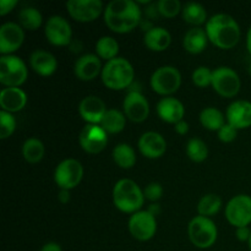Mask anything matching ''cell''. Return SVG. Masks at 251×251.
I'll return each mask as SVG.
<instances>
[{
    "label": "cell",
    "mask_w": 251,
    "mask_h": 251,
    "mask_svg": "<svg viewBox=\"0 0 251 251\" xmlns=\"http://www.w3.org/2000/svg\"><path fill=\"white\" fill-rule=\"evenodd\" d=\"M103 15L105 25L117 33L132 31L141 22V9L134 0H112Z\"/></svg>",
    "instance_id": "1"
},
{
    "label": "cell",
    "mask_w": 251,
    "mask_h": 251,
    "mask_svg": "<svg viewBox=\"0 0 251 251\" xmlns=\"http://www.w3.org/2000/svg\"><path fill=\"white\" fill-rule=\"evenodd\" d=\"M206 34L208 41L222 49H230L240 39V27L234 17L227 14H216L206 22Z\"/></svg>",
    "instance_id": "2"
},
{
    "label": "cell",
    "mask_w": 251,
    "mask_h": 251,
    "mask_svg": "<svg viewBox=\"0 0 251 251\" xmlns=\"http://www.w3.org/2000/svg\"><path fill=\"white\" fill-rule=\"evenodd\" d=\"M113 202L122 212H139L145 202L144 190L131 179H120L113 189Z\"/></svg>",
    "instance_id": "3"
},
{
    "label": "cell",
    "mask_w": 251,
    "mask_h": 251,
    "mask_svg": "<svg viewBox=\"0 0 251 251\" xmlns=\"http://www.w3.org/2000/svg\"><path fill=\"white\" fill-rule=\"evenodd\" d=\"M102 81L110 90H124L134 82L135 71L127 59L117 56L107 61L102 69Z\"/></svg>",
    "instance_id": "4"
},
{
    "label": "cell",
    "mask_w": 251,
    "mask_h": 251,
    "mask_svg": "<svg viewBox=\"0 0 251 251\" xmlns=\"http://www.w3.org/2000/svg\"><path fill=\"white\" fill-rule=\"evenodd\" d=\"M188 234L190 242L200 249H208L217 240L218 230L211 218L196 216L188 226Z\"/></svg>",
    "instance_id": "5"
},
{
    "label": "cell",
    "mask_w": 251,
    "mask_h": 251,
    "mask_svg": "<svg viewBox=\"0 0 251 251\" xmlns=\"http://www.w3.org/2000/svg\"><path fill=\"white\" fill-rule=\"evenodd\" d=\"M28 70L20 56L1 55L0 58V82L6 87H20L26 81Z\"/></svg>",
    "instance_id": "6"
},
{
    "label": "cell",
    "mask_w": 251,
    "mask_h": 251,
    "mask_svg": "<svg viewBox=\"0 0 251 251\" xmlns=\"http://www.w3.org/2000/svg\"><path fill=\"white\" fill-rule=\"evenodd\" d=\"M151 87L154 92L168 97L176 92L181 85V74L176 66H161L151 76Z\"/></svg>",
    "instance_id": "7"
},
{
    "label": "cell",
    "mask_w": 251,
    "mask_h": 251,
    "mask_svg": "<svg viewBox=\"0 0 251 251\" xmlns=\"http://www.w3.org/2000/svg\"><path fill=\"white\" fill-rule=\"evenodd\" d=\"M212 87L222 97H234L239 93L240 82L239 75L228 66H220L212 70Z\"/></svg>",
    "instance_id": "8"
},
{
    "label": "cell",
    "mask_w": 251,
    "mask_h": 251,
    "mask_svg": "<svg viewBox=\"0 0 251 251\" xmlns=\"http://www.w3.org/2000/svg\"><path fill=\"white\" fill-rule=\"evenodd\" d=\"M83 176V167L77 159L68 158L61 161L54 172V180L60 189L71 190L80 184Z\"/></svg>",
    "instance_id": "9"
},
{
    "label": "cell",
    "mask_w": 251,
    "mask_h": 251,
    "mask_svg": "<svg viewBox=\"0 0 251 251\" xmlns=\"http://www.w3.org/2000/svg\"><path fill=\"white\" fill-rule=\"evenodd\" d=\"M226 218L235 228L248 227L251 223V196L239 194L226 206Z\"/></svg>",
    "instance_id": "10"
},
{
    "label": "cell",
    "mask_w": 251,
    "mask_h": 251,
    "mask_svg": "<svg viewBox=\"0 0 251 251\" xmlns=\"http://www.w3.org/2000/svg\"><path fill=\"white\" fill-rule=\"evenodd\" d=\"M130 233L135 239L140 242H147L152 239L156 234L157 222L156 217L152 216L149 211H139L130 216L127 223Z\"/></svg>",
    "instance_id": "11"
},
{
    "label": "cell",
    "mask_w": 251,
    "mask_h": 251,
    "mask_svg": "<svg viewBox=\"0 0 251 251\" xmlns=\"http://www.w3.org/2000/svg\"><path fill=\"white\" fill-rule=\"evenodd\" d=\"M44 33L49 43L54 46H68L71 42L73 29L68 20L59 15L50 16L46 22Z\"/></svg>",
    "instance_id": "12"
},
{
    "label": "cell",
    "mask_w": 251,
    "mask_h": 251,
    "mask_svg": "<svg viewBox=\"0 0 251 251\" xmlns=\"http://www.w3.org/2000/svg\"><path fill=\"white\" fill-rule=\"evenodd\" d=\"M66 9L73 19L80 22L95 21L104 11L100 0H69Z\"/></svg>",
    "instance_id": "13"
},
{
    "label": "cell",
    "mask_w": 251,
    "mask_h": 251,
    "mask_svg": "<svg viewBox=\"0 0 251 251\" xmlns=\"http://www.w3.org/2000/svg\"><path fill=\"white\" fill-rule=\"evenodd\" d=\"M81 147L88 153H100L108 144V134L100 125L87 124L78 136Z\"/></svg>",
    "instance_id": "14"
},
{
    "label": "cell",
    "mask_w": 251,
    "mask_h": 251,
    "mask_svg": "<svg viewBox=\"0 0 251 251\" xmlns=\"http://www.w3.org/2000/svg\"><path fill=\"white\" fill-rule=\"evenodd\" d=\"M25 32L21 25L16 22H5L0 27V53L10 55L22 46Z\"/></svg>",
    "instance_id": "15"
},
{
    "label": "cell",
    "mask_w": 251,
    "mask_h": 251,
    "mask_svg": "<svg viewBox=\"0 0 251 251\" xmlns=\"http://www.w3.org/2000/svg\"><path fill=\"white\" fill-rule=\"evenodd\" d=\"M125 117L135 123H141L150 114V104L141 92H127L123 102Z\"/></svg>",
    "instance_id": "16"
},
{
    "label": "cell",
    "mask_w": 251,
    "mask_h": 251,
    "mask_svg": "<svg viewBox=\"0 0 251 251\" xmlns=\"http://www.w3.org/2000/svg\"><path fill=\"white\" fill-rule=\"evenodd\" d=\"M228 124L235 129H247L251 126V102L245 100H238L230 103L227 108Z\"/></svg>",
    "instance_id": "17"
},
{
    "label": "cell",
    "mask_w": 251,
    "mask_h": 251,
    "mask_svg": "<svg viewBox=\"0 0 251 251\" xmlns=\"http://www.w3.org/2000/svg\"><path fill=\"white\" fill-rule=\"evenodd\" d=\"M107 110L104 102L97 96H87L78 104V113L87 124H100Z\"/></svg>",
    "instance_id": "18"
},
{
    "label": "cell",
    "mask_w": 251,
    "mask_h": 251,
    "mask_svg": "<svg viewBox=\"0 0 251 251\" xmlns=\"http://www.w3.org/2000/svg\"><path fill=\"white\" fill-rule=\"evenodd\" d=\"M139 150L147 158H159L166 152L167 142L158 132L147 131L139 139Z\"/></svg>",
    "instance_id": "19"
},
{
    "label": "cell",
    "mask_w": 251,
    "mask_h": 251,
    "mask_svg": "<svg viewBox=\"0 0 251 251\" xmlns=\"http://www.w3.org/2000/svg\"><path fill=\"white\" fill-rule=\"evenodd\" d=\"M157 114L162 120L171 124H176L180 120H183L184 114H185V108L184 104L176 97L162 98L157 104Z\"/></svg>",
    "instance_id": "20"
},
{
    "label": "cell",
    "mask_w": 251,
    "mask_h": 251,
    "mask_svg": "<svg viewBox=\"0 0 251 251\" xmlns=\"http://www.w3.org/2000/svg\"><path fill=\"white\" fill-rule=\"evenodd\" d=\"M102 64L100 56L96 54H85L76 60L74 71L75 75L82 81H91L102 73Z\"/></svg>",
    "instance_id": "21"
},
{
    "label": "cell",
    "mask_w": 251,
    "mask_h": 251,
    "mask_svg": "<svg viewBox=\"0 0 251 251\" xmlns=\"http://www.w3.org/2000/svg\"><path fill=\"white\" fill-rule=\"evenodd\" d=\"M27 103V95L20 87H5L0 92V105L2 110L15 113L21 110Z\"/></svg>",
    "instance_id": "22"
},
{
    "label": "cell",
    "mask_w": 251,
    "mask_h": 251,
    "mask_svg": "<svg viewBox=\"0 0 251 251\" xmlns=\"http://www.w3.org/2000/svg\"><path fill=\"white\" fill-rule=\"evenodd\" d=\"M29 64H31V68L42 76H50L51 74L55 73L58 68V61L55 56L43 49H37L31 54Z\"/></svg>",
    "instance_id": "23"
},
{
    "label": "cell",
    "mask_w": 251,
    "mask_h": 251,
    "mask_svg": "<svg viewBox=\"0 0 251 251\" xmlns=\"http://www.w3.org/2000/svg\"><path fill=\"white\" fill-rule=\"evenodd\" d=\"M144 42L149 49L153 51L166 50L172 42V36L164 27H156L145 32Z\"/></svg>",
    "instance_id": "24"
},
{
    "label": "cell",
    "mask_w": 251,
    "mask_h": 251,
    "mask_svg": "<svg viewBox=\"0 0 251 251\" xmlns=\"http://www.w3.org/2000/svg\"><path fill=\"white\" fill-rule=\"evenodd\" d=\"M208 37L206 34V31L201 27H194L189 29L186 34L184 36L183 46L189 53L199 54L205 50L207 47Z\"/></svg>",
    "instance_id": "25"
},
{
    "label": "cell",
    "mask_w": 251,
    "mask_h": 251,
    "mask_svg": "<svg viewBox=\"0 0 251 251\" xmlns=\"http://www.w3.org/2000/svg\"><path fill=\"white\" fill-rule=\"evenodd\" d=\"M126 124V117L123 112L118 109H108L100 122V126L107 134H118L123 131Z\"/></svg>",
    "instance_id": "26"
},
{
    "label": "cell",
    "mask_w": 251,
    "mask_h": 251,
    "mask_svg": "<svg viewBox=\"0 0 251 251\" xmlns=\"http://www.w3.org/2000/svg\"><path fill=\"white\" fill-rule=\"evenodd\" d=\"M113 159L120 168H132L136 163L135 150L127 144H119L113 150Z\"/></svg>",
    "instance_id": "27"
},
{
    "label": "cell",
    "mask_w": 251,
    "mask_h": 251,
    "mask_svg": "<svg viewBox=\"0 0 251 251\" xmlns=\"http://www.w3.org/2000/svg\"><path fill=\"white\" fill-rule=\"evenodd\" d=\"M200 123L203 127L212 131H218L226 124L223 113L215 107H207L201 110Z\"/></svg>",
    "instance_id": "28"
},
{
    "label": "cell",
    "mask_w": 251,
    "mask_h": 251,
    "mask_svg": "<svg viewBox=\"0 0 251 251\" xmlns=\"http://www.w3.org/2000/svg\"><path fill=\"white\" fill-rule=\"evenodd\" d=\"M181 15H183L184 21L190 25H195V26H200L207 20V11L199 2H188L184 5Z\"/></svg>",
    "instance_id": "29"
},
{
    "label": "cell",
    "mask_w": 251,
    "mask_h": 251,
    "mask_svg": "<svg viewBox=\"0 0 251 251\" xmlns=\"http://www.w3.org/2000/svg\"><path fill=\"white\" fill-rule=\"evenodd\" d=\"M44 145L37 137H29L24 142L22 146V154H24L25 159L29 163H38L42 161L44 156Z\"/></svg>",
    "instance_id": "30"
},
{
    "label": "cell",
    "mask_w": 251,
    "mask_h": 251,
    "mask_svg": "<svg viewBox=\"0 0 251 251\" xmlns=\"http://www.w3.org/2000/svg\"><path fill=\"white\" fill-rule=\"evenodd\" d=\"M96 51L100 58L109 61L117 58L118 53H119V43L113 37L103 36L96 43Z\"/></svg>",
    "instance_id": "31"
},
{
    "label": "cell",
    "mask_w": 251,
    "mask_h": 251,
    "mask_svg": "<svg viewBox=\"0 0 251 251\" xmlns=\"http://www.w3.org/2000/svg\"><path fill=\"white\" fill-rule=\"evenodd\" d=\"M19 21L21 27L24 28L29 29V31H36L37 28H39L43 21V17H42L41 11L36 7H24V9L20 11L19 14Z\"/></svg>",
    "instance_id": "32"
},
{
    "label": "cell",
    "mask_w": 251,
    "mask_h": 251,
    "mask_svg": "<svg viewBox=\"0 0 251 251\" xmlns=\"http://www.w3.org/2000/svg\"><path fill=\"white\" fill-rule=\"evenodd\" d=\"M222 207V199L216 194H207L199 201L198 212L200 216L208 217L216 215Z\"/></svg>",
    "instance_id": "33"
},
{
    "label": "cell",
    "mask_w": 251,
    "mask_h": 251,
    "mask_svg": "<svg viewBox=\"0 0 251 251\" xmlns=\"http://www.w3.org/2000/svg\"><path fill=\"white\" fill-rule=\"evenodd\" d=\"M186 154L194 162H202L207 158L208 149L207 145L199 137H193L186 144Z\"/></svg>",
    "instance_id": "34"
},
{
    "label": "cell",
    "mask_w": 251,
    "mask_h": 251,
    "mask_svg": "<svg viewBox=\"0 0 251 251\" xmlns=\"http://www.w3.org/2000/svg\"><path fill=\"white\" fill-rule=\"evenodd\" d=\"M15 129H16V120H15L14 115L1 109L0 112V139L5 140L11 136Z\"/></svg>",
    "instance_id": "35"
},
{
    "label": "cell",
    "mask_w": 251,
    "mask_h": 251,
    "mask_svg": "<svg viewBox=\"0 0 251 251\" xmlns=\"http://www.w3.org/2000/svg\"><path fill=\"white\" fill-rule=\"evenodd\" d=\"M157 7L159 15L164 17H174L183 10L179 0H159Z\"/></svg>",
    "instance_id": "36"
},
{
    "label": "cell",
    "mask_w": 251,
    "mask_h": 251,
    "mask_svg": "<svg viewBox=\"0 0 251 251\" xmlns=\"http://www.w3.org/2000/svg\"><path fill=\"white\" fill-rule=\"evenodd\" d=\"M193 82L199 87H206L212 83V71L206 66H199L193 73Z\"/></svg>",
    "instance_id": "37"
},
{
    "label": "cell",
    "mask_w": 251,
    "mask_h": 251,
    "mask_svg": "<svg viewBox=\"0 0 251 251\" xmlns=\"http://www.w3.org/2000/svg\"><path fill=\"white\" fill-rule=\"evenodd\" d=\"M145 199L150 201H158L163 195V188L159 183H150L146 188L144 189Z\"/></svg>",
    "instance_id": "38"
},
{
    "label": "cell",
    "mask_w": 251,
    "mask_h": 251,
    "mask_svg": "<svg viewBox=\"0 0 251 251\" xmlns=\"http://www.w3.org/2000/svg\"><path fill=\"white\" fill-rule=\"evenodd\" d=\"M238 130L230 124H225L220 130H218V137L223 142H232L237 137Z\"/></svg>",
    "instance_id": "39"
},
{
    "label": "cell",
    "mask_w": 251,
    "mask_h": 251,
    "mask_svg": "<svg viewBox=\"0 0 251 251\" xmlns=\"http://www.w3.org/2000/svg\"><path fill=\"white\" fill-rule=\"evenodd\" d=\"M17 5V0H1L0 1V15L4 16L7 12L11 11Z\"/></svg>",
    "instance_id": "40"
},
{
    "label": "cell",
    "mask_w": 251,
    "mask_h": 251,
    "mask_svg": "<svg viewBox=\"0 0 251 251\" xmlns=\"http://www.w3.org/2000/svg\"><path fill=\"white\" fill-rule=\"evenodd\" d=\"M238 240L240 242H249L250 235H251V229L249 227H239L237 228V232H235Z\"/></svg>",
    "instance_id": "41"
},
{
    "label": "cell",
    "mask_w": 251,
    "mask_h": 251,
    "mask_svg": "<svg viewBox=\"0 0 251 251\" xmlns=\"http://www.w3.org/2000/svg\"><path fill=\"white\" fill-rule=\"evenodd\" d=\"M176 131L180 135H185L189 131V124L184 119L180 120L176 124Z\"/></svg>",
    "instance_id": "42"
},
{
    "label": "cell",
    "mask_w": 251,
    "mask_h": 251,
    "mask_svg": "<svg viewBox=\"0 0 251 251\" xmlns=\"http://www.w3.org/2000/svg\"><path fill=\"white\" fill-rule=\"evenodd\" d=\"M41 251H63V250H61V247L58 244V243L49 242L42 247Z\"/></svg>",
    "instance_id": "43"
},
{
    "label": "cell",
    "mask_w": 251,
    "mask_h": 251,
    "mask_svg": "<svg viewBox=\"0 0 251 251\" xmlns=\"http://www.w3.org/2000/svg\"><path fill=\"white\" fill-rule=\"evenodd\" d=\"M58 200L60 201L61 203H68L70 201V193L69 190H65V189H60L58 194Z\"/></svg>",
    "instance_id": "44"
},
{
    "label": "cell",
    "mask_w": 251,
    "mask_h": 251,
    "mask_svg": "<svg viewBox=\"0 0 251 251\" xmlns=\"http://www.w3.org/2000/svg\"><path fill=\"white\" fill-rule=\"evenodd\" d=\"M147 211H149L152 216L156 217V216H158L159 213H161V206H159L158 203H152V205H150V207L147 208Z\"/></svg>",
    "instance_id": "45"
},
{
    "label": "cell",
    "mask_w": 251,
    "mask_h": 251,
    "mask_svg": "<svg viewBox=\"0 0 251 251\" xmlns=\"http://www.w3.org/2000/svg\"><path fill=\"white\" fill-rule=\"evenodd\" d=\"M247 48H248V51H249L251 55V26L250 28L248 29V33H247Z\"/></svg>",
    "instance_id": "46"
},
{
    "label": "cell",
    "mask_w": 251,
    "mask_h": 251,
    "mask_svg": "<svg viewBox=\"0 0 251 251\" xmlns=\"http://www.w3.org/2000/svg\"><path fill=\"white\" fill-rule=\"evenodd\" d=\"M248 245H249V249H250V251H251V235H250V239H249V242H248Z\"/></svg>",
    "instance_id": "47"
},
{
    "label": "cell",
    "mask_w": 251,
    "mask_h": 251,
    "mask_svg": "<svg viewBox=\"0 0 251 251\" xmlns=\"http://www.w3.org/2000/svg\"><path fill=\"white\" fill-rule=\"evenodd\" d=\"M249 74H250V76H251V63H250V65H249Z\"/></svg>",
    "instance_id": "48"
}]
</instances>
